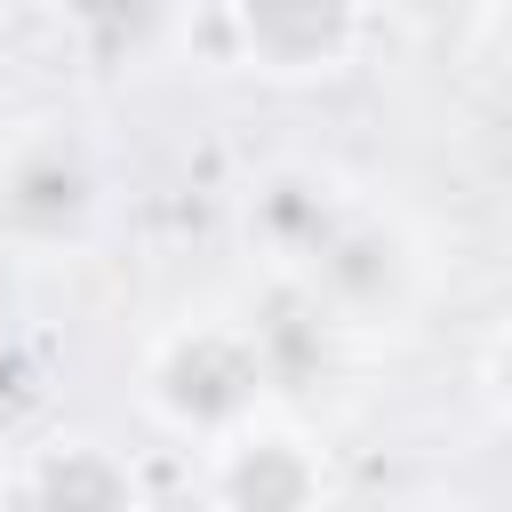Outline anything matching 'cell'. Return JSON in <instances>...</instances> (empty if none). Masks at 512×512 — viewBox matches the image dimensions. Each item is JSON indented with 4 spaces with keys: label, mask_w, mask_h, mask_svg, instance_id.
<instances>
[{
    "label": "cell",
    "mask_w": 512,
    "mask_h": 512,
    "mask_svg": "<svg viewBox=\"0 0 512 512\" xmlns=\"http://www.w3.org/2000/svg\"><path fill=\"white\" fill-rule=\"evenodd\" d=\"M280 288L312 296L368 352V344H400V336L424 328V312L440 296V248H432V232H424L416 208H400L392 192L360 184L344 200V216L312 240V256Z\"/></svg>",
    "instance_id": "obj_1"
},
{
    "label": "cell",
    "mask_w": 512,
    "mask_h": 512,
    "mask_svg": "<svg viewBox=\"0 0 512 512\" xmlns=\"http://www.w3.org/2000/svg\"><path fill=\"white\" fill-rule=\"evenodd\" d=\"M120 216V168L104 136L64 112L0 128V256L8 264H80Z\"/></svg>",
    "instance_id": "obj_2"
},
{
    "label": "cell",
    "mask_w": 512,
    "mask_h": 512,
    "mask_svg": "<svg viewBox=\"0 0 512 512\" xmlns=\"http://www.w3.org/2000/svg\"><path fill=\"white\" fill-rule=\"evenodd\" d=\"M136 408L184 448H208V440L240 432L248 416L280 408L264 352H256V328H248V304L168 312L136 352Z\"/></svg>",
    "instance_id": "obj_3"
},
{
    "label": "cell",
    "mask_w": 512,
    "mask_h": 512,
    "mask_svg": "<svg viewBox=\"0 0 512 512\" xmlns=\"http://www.w3.org/2000/svg\"><path fill=\"white\" fill-rule=\"evenodd\" d=\"M384 24V0H216V40L272 88L344 80Z\"/></svg>",
    "instance_id": "obj_4"
},
{
    "label": "cell",
    "mask_w": 512,
    "mask_h": 512,
    "mask_svg": "<svg viewBox=\"0 0 512 512\" xmlns=\"http://www.w3.org/2000/svg\"><path fill=\"white\" fill-rule=\"evenodd\" d=\"M352 192H360L352 168L312 160V152H272L232 184V248L248 256L256 280H288L312 256V240L344 216Z\"/></svg>",
    "instance_id": "obj_5"
},
{
    "label": "cell",
    "mask_w": 512,
    "mask_h": 512,
    "mask_svg": "<svg viewBox=\"0 0 512 512\" xmlns=\"http://www.w3.org/2000/svg\"><path fill=\"white\" fill-rule=\"evenodd\" d=\"M200 496L232 512H304L336 496V464H328V440L296 408H264L240 432L200 448Z\"/></svg>",
    "instance_id": "obj_6"
},
{
    "label": "cell",
    "mask_w": 512,
    "mask_h": 512,
    "mask_svg": "<svg viewBox=\"0 0 512 512\" xmlns=\"http://www.w3.org/2000/svg\"><path fill=\"white\" fill-rule=\"evenodd\" d=\"M56 40L88 80H128L176 40V0H48Z\"/></svg>",
    "instance_id": "obj_7"
},
{
    "label": "cell",
    "mask_w": 512,
    "mask_h": 512,
    "mask_svg": "<svg viewBox=\"0 0 512 512\" xmlns=\"http://www.w3.org/2000/svg\"><path fill=\"white\" fill-rule=\"evenodd\" d=\"M8 496L16 504H136L144 480L120 448H104L96 432H56L40 440L24 464H8Z\"/></svg>",
    "instance_id": "obj_8"
},
{
    "label": "cell",
    "mask_w": 512,
    "mask_h": 512,
    "mask_svg": "<svg viewBox=\"0 0 512 512\" xmlns=\"http://www.w3.org/2000/svg\"><path fill=\"white\" fill-rule=\"evenodd\" d=\"M24 8H32V0H0V24H16V16H24Z\"/></svg>",
    "instance_id": "obj_9"
},
{
    "label": "cell",
    "mask_w": 512,
    "mask_h": 512,
    "mask_svg": "<svg viewBox=\"0 0 512 512\" xmlns=\"http://www.w3.org/2000/svg\"><path fill=\"white\" fill-rule=\"evenodd\" d=\"M0 496H8V448H0Z\"/></svg>",
    "instance_id": "obj_10"
}]
</instances>
